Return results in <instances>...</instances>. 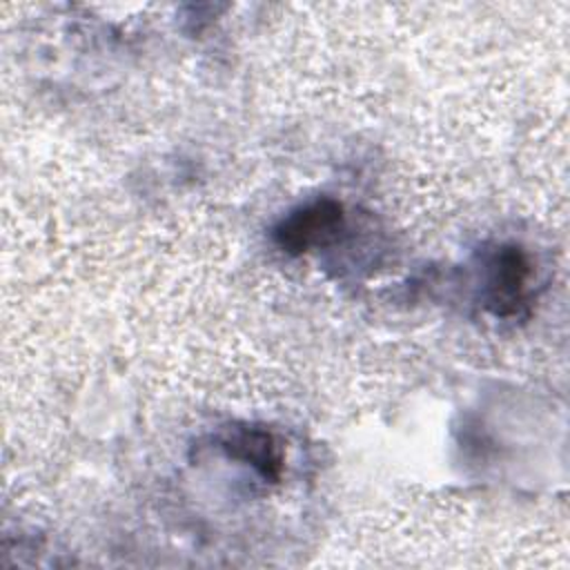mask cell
Wrapping results in <instances>:
<instances>
[{"label": "cell", "mask_w": 570, "mask_h": 570, "mask_svg": "<svg viewBox=\"0 0 570 570\" xmlns=\"http://www.w3.org/2000/svg\"><path fill=\"white\" fill-rule=\"evenodd\" d=\"M343 223V209L334 200H316L292 212L274 229V238L283 252H305L336 236Z\"/></svg>", "instance_id": "1"}, {"label": "cell", "mask_w": 570, "mask_h": 570, "mask_svg": "<svg viewBox=\"0 0 570 570\" xmlns=\"http://www.w3.org/2000/svg\"><path fill=\"white\" fill-rule=\"evenodd\" d=\"M525 281H528L525 256L517 247H503L492 263V272L488 281L490 307L497 314L514 312L523 298Z\"/></svg>", "instance_id": "2"}, {"label": "cell", "mask_w": 570, "mask_h": 570, "mask_svg": "<svg viewBox=\"0 0 570 570\" xmlns=\"http://www.w3.org/2000/svg\"><path fill=\"white\" fill-rule=\"evenodd\" d=\"M223 448L229 456L249 463L265 479H278L281 474V450L274 436L261 428H238L232 432Z\"/></svg>", "instance_id": "3"}]
</instances>
